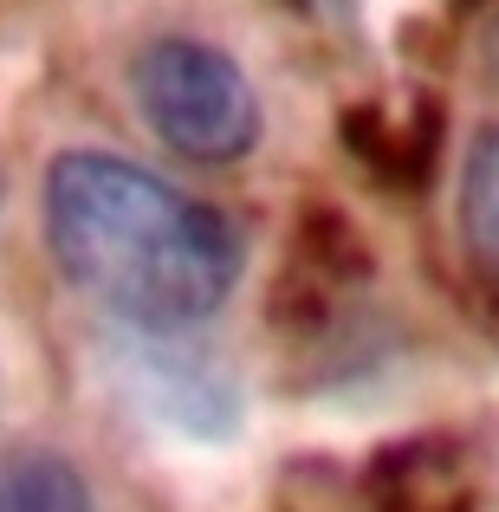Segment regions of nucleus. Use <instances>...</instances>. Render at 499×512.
<instances>
[{"label":"nucleus","instance_id":"nucleus-1","mask_svg":"<svg viewBox=\"0 0 499 512\" xmlns=\"http://www.w3.org/2000/svg\"><path fill=\"white\" fill-rule=\"evenodd\" d=\"M59 273L117 331H195L234 299L247 247L188 188L104 150H65L39 188Z\"/></svg>","mask_w":499,"mask_h":512},{"label":"nucleus","instance_id":"nucleus-2","mask_svg":"<svg viewBox=\"0 0 499 512\" xmlns=\"http://www.w3.org/2000/svg\"><path fill=\"white\" fill-rule=\"evenodd\" d=\"M130 91H137L143 124L188 163H240L260 143V98L247 72L208 39H150L130 65Z\"/></svg>","mask_w":499,"mask_h":512},{"label":"nucleus","instance_id":"nucleus-3","mask_svg":"<svg viewBox=\"0 0 499 512\" xmlns=\"http://www.w3.org/2000/svg\"><path fill=\"white\" fill-rule=\"evenodd\" d=\"M111 370H117V389L150 422L175 428V435H188V441H234L240 435V415H247L240 376L195 331H117Z\"/></svg>","mask_w":499,"mask_h":512},{"label":"nucleus","instance_id":"nucleus-4","mask_svg":"<svg viewBox=\"0 0 499 512\" xmlns=\"http://www.w3.org/2000/svg\"><path fill=\"white\" fill-rule=\"evenodd\" d=\"M376 512H467V487L441 441H396L370 467Z\"/></svg>","mask_w":499,"mask_h":512},{"label":"nucleus","instance_id":"nucleus-5","mask_svg":"<svg viewBox=\"0 0 499 512\" xmlns=\"http://www.w3.org/2000/svg\"><path fill=\"white\" fill-rule=\"evenodd\" d=\"M0 512H98L85 474L52 448L0 454Z\"/></svg>","mask_w":499,"mask_h":512},{"label":"nucleus","instance_id":"nucleus-6","mask_svg":"<svg viewBox=\"0 0 499 512\" xmlns=\"http://www.w3.org/2000/svg\"><path fill=\"white\" fill-rule=\"evenodd\" d=\"M461 247L499 292V130H480L461 169Z\"/></svg>","mask_w":499,"mask_h":512},{"label":"nucleus","instance_id":"nucleus-7","mask_svg":"<svg viewBox=\"0 0 499 512\" xmlns=\"http://www.w3.org/2000/svg\"><path fill=\"white\" fill-rule=\"evenodd\" d=\"M493 72H499V39H493Z\"/></svg>","mask_w":499,"mask_h":512}]
</instances>
